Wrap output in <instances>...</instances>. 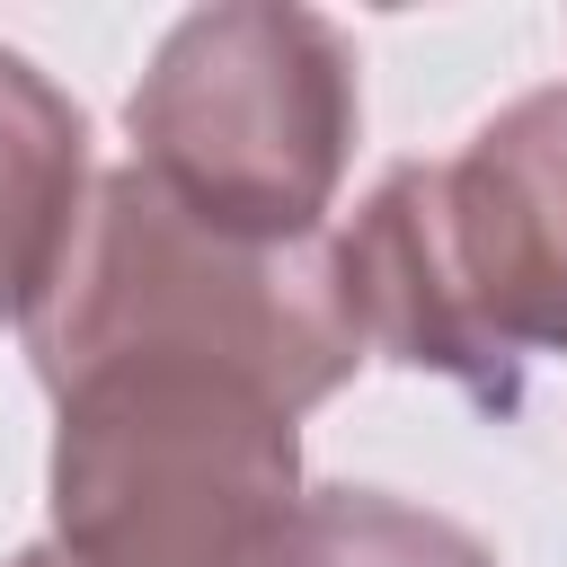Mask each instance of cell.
<instances>
[{
    "mask_svg": "<svg viewBox=\"0 0 567 567\" xmlns=\"http://www.w3.org/2000/svg\"><path fill=\"white\" fill-rule=\"evenodd\" d=\"M9 567H71V558L44 540V549H27V558H9ZM257 567H310V523L292 532V549H275V558H257Z\"/></svg>",
    "mask_w": 567,
    "mask_h": 567,
    "instance_id": "obj_6",
    "label": "cell"
},
{
    "mask_svg": "<svg viewBox=\"0 0 567 567\" xmlns=\"http://www.w3.org/2000/svg\"><path fill=\"white\" fill-rule=\"evenodd\" d=\"M89 124L80 106L18 53H0V328L44 301L62 248L80 230Z\"/></svg>",
    "mask_w": 567,
    "mask_h": 567,
    "instance_id": "obj_5",
    "label": "cell"
},
{
    "mask_svg": "<svg viewBox=\"0 0 567 567\" xmlns=\"http://www.w3.org/2000/svg\"><path fill=\"white\" fill-rule=\"evenodd\" d=\"M354 53L310 9H204L133 89V168L248 248L319 239L354 142Z\"/></svg>",
    "mask_w": 567,
    "mask_h": 567,
    "instance_id": "obj_4",
    "label": "cell"
},
{
    "mask_svg": "<svg viewBox=\"0 0 567 567\" xmlns=\"http://www.w3.org/2000/svg\"><path fill=\"white\" fill-rule=\"evenodd\" d=\"M53 549L71 567H257L301 532L292 408L221 363L124 346L53 381Z\"/></svg>",
    "mask_w": 567,
    "mask_h": 567,
    "instance_id": "obj_2",
    "label": "cell"
},
{
    "mask_svg": "<svg viewBox=\"0 0 567 567\" xmlns=\"http://www.w3.org/2000/svg\"><path fill=\"white\" fill-rule=\"evenodd\" d=\"M363 354L452 372L514 408L532 354H567V89H532L452 159H399L328 239Z\"/></svg>",
    "mask_w": 567,
    "mask_h": 567,
    "instance_id": "obj_1",
    "label": "cell"
},
{
    "mask_svg": "<svg viewBox=\"0 0 567 567\" xmlns=\"http://www.w3.org/2000/svg\"><path fill=\"white\" fill-rule=\"evenodd\" d=\"M27 346L44 390L97 354L159 346V354H221L257 372L292 416L319 408L354 363V328L328 284V239L248 248L186 221L142 168H106L80 204L62 275L27 310Z\"/></svg>",
    "mask_w": 567,
    "mask_h": 567,
    "instance_id": "obj_3",
    "label": "cell"
}]
</instances>
